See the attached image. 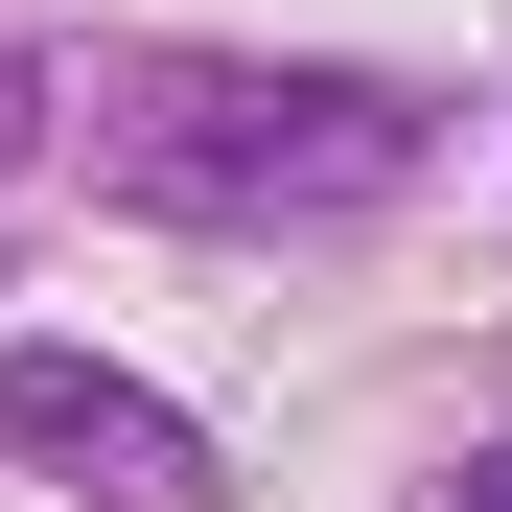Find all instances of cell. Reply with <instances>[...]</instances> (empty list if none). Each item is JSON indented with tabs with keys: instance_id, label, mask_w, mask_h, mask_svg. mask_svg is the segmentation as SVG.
<instances>
[{
	"instance_id": "3957f363",
	"label": "cell",
	"mask_w": 512,
	"mask_h": 512,
	"mask_svg": "<svg viewBox=\"0 0 512 512\" xmlns=\"http://www.w3.org/2000/svg\"><path fill=\"white\" fill-rule=\"evenodd\" d=\"M24 140H47V47L0 24V163H24Z\"/></svg>"
},
{
	"instance_id": "7a4b0ae2",
	"label": "cell",
	"mask_w": 512,
	"mask_h": 512,
	"mask_svg": "<svg viewBox=\"0 0 512 512\" xmlns=\"http://www.w3.org/2000/svg\"><path fill=\"white\" fill-rule=\"evenodd\" d=\"M0 466H47V489H94V512H233L210 419H163L94 350H0Z\"/></svg>"
},
{
	"instance_id": "6da1fadb",
	"label": "cell",
	"mask_w": 512,
	"mask_h": 512,
	"mask_svg": "<svg viewBox=\"0 0 512 512\" xmlns=\"http://www.w3.org/2000/svg\"><path fill=\"white\" fill-rule=\"evenodd\" d=\"M396 163H419V117L373 70H303V47H140L117 70V187L187 233H326Z\"/></svg>"
},
{
	"instance_id": "277c9868",
	"label": "cell",
	"mask_w": 512,
	"mask_h": 512,
	"mask_svg": "<svg viewBox=\"0 0 512 512\" xmlns=\"http://www.w3.org/2000/svg\"><path fill=\"white\" fill-rule=\"evenodd\" d=\"M466 512H512V466H489V489H466Z\"/></svg>"
}]
</instances>
